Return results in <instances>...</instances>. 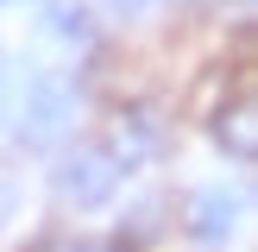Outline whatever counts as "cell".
Here are the masks:
<instances>
[{
    "label": "cell",
    "mask_w": 258,
    "mask_h": 252,
    "mask_svg": "<svg viewBox=\"0 0 258 252\" xmlns=\"http://www.w3.org/2000/svg\"><path fill=\"white\" fill-rule=\"evenodd\" d=\"M70 113H76V88L63 82V76H25L19 88H13V126H19L25 145H57L63 133H70Z\"/></svg>",
    "instance_id": "cell-1"
},
{
    "label": "cell",
    "mask_w": 258,
    "mask_h": 252,
    "mask_svg": "<svg viewBox=\"0 0 258 252\" xmlns=\"http://www.w3.org/2000/svg\"><path fill=\"white\" fill-rule=\"evenodd\" d=\"M120 164L107 158V145L101 139H88V145H76L70 158L50 170V189H57V202H70V208H101V202L120 196Z\"/></svg>",
    "instance_id": "cell-2"
},
{
    "label": "cell",
    "mask_w": 258,
    "mask_h": 252,
    "mask_svg": "<svg viewBox=\"0 0 258 252\" xmlns=\"http://www.w3.org/2000/svg\"><path fill=\"white\" fill-rule=\"evenodd\" d=\"M101 145H107V158L120 164V176H133L139 164L158 158L164 126H158V113H151V107H120V113H113V126L101 133Z\"/></svg>",
    "instance_id": "cell-3"
},
{
    "label": "cell",
    "mask_w": 258,
    "mask_h": 252,
    "mask_svg": "<svg viewBox=\"0 0 258 252\" xmlns=\"http://www.w3.org/2000/svg\"><path fill=\"white\" fill-rule=\"evenodd\" d=\"M239 214H246V202H239L227 183L196 189V196H189V239H202V246H227V239L239 233Z\"/></svg>",
    "instance_id": "cell-4"
},
{
    "label": "cell",
    "mask_w": 258,
    "mask_h": 252,
    "mask_svg": "<svg viewBox=\"0 0 258 252\" xmlns=\"http://www.w3.org/2000/svg\"><path fill=\"white\" fill-rule=\"evenodd\" d=\"M214 145H221L233 164H252V158H258V107H252L246 88H239L233 101L214 107Z\"/></svg>",
    "instance_id": "cell-5"
},
{
    "label": "cell",
    "mask_w": 258,
    "mask_h": 252,
    "mask_svg": "<svg viewBox=\"0 0 258 252\" xmlns=\"http://www.w3.org/2000/svg\"><path fill=\"white\" fill-rule=\"evenodd\" d=\"M50 32L70 38V44H88V38H95V25H88L82 7H50Z\"/></svg>",
    "instance_id": "cell-6"
},
{
    "label": "cell",
    "mask_w": 258,
    "mask_h": 252,
    "mask_svg": "<svg viewBox=\"0 0 258 252\" xmlns=\"http://www.w3.org/2000/svg\"><path fill=\"white\" fill-rule=\"evenodd\" d=\"M151 7H158V0H107L113 19H139V13H151Z\"/></svg>",
    "instance_id": "cell-7"
},
{
    "label": "cell",
    "mask_w": 258,
    "mask_h": 252,
    "mask_svg": "<svg viewBox=\"0 0 258 252\" xmlns=\"http://www.w3.org/2000/svg\"><path fill=\"white\" fill-rule=\"evenodd\" d=\"M13 88H19V82H13V76H7V63H0V126L13 120Z\"/></svg>",
    "instance_id": "cell-8"
}]
</instances>
